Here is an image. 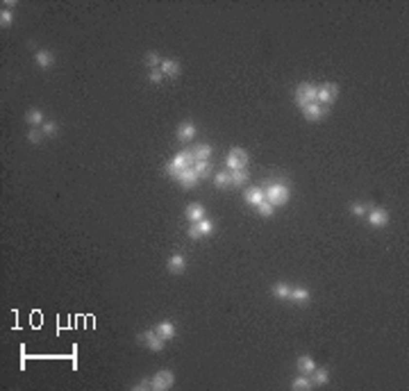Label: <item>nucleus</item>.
<instances>
[{
	"mask_svg": "<svg viewBox=\"0 0 409 391\" xmlns=\"http://www.w3.org/2000/svg\"><path fill=\"white\" fill-rule=\"evenodd\" d=\"M264 196H266V200L273 207H282V205L289 203L291 191H289V187H286L285 182H270L268 187H264Z\"/></svg>",
	"mask_w": 409,
	"mask_h": 391,
	"instance_id": "1",
	"label": "nucleus"
},
{
	"mask_svg": "<svg viewBox=\"0 0 409 391\" xmlns=\"http://www.w3.org/2000/svg\"><path fill=\"white\" fill-rule=\"evenodd\" d=\"M196 164V160H194V155H191V150H182V153H178L173 157V161L166 166V173L171 175V178H178L180 175V171H184V168H191Z\"/></svg>",
	"mask_w": 409,
	"mask_h": 391,
	"instance_id": "2",
	"label": "nucleus"
},
{
	"mask_svg": "<svg viewBox=\"0 0 409 391\" xmlns=\"http://www.w3.org/2000/svg\"><path fill=\"white\" fill-rule=\"evenodd\" d=\"M316 93H319V87L312 82H302L296 87V105L302 109L309 103H316Z\"/></svg>",
	"mask_w": 409,
	"mask_h": 391,
	"instance_id": "3",
	"label": "nucleus"
},
{
	"mask_svg": "<svg viewBox=\"0 0 409 391\" xmlns=\"http://www.w3.org/2000/svg\"><path fill=\"white\" fill-rule=\"evenodd\" d=\"M337 96H339V84L334 82H325L319 87V93H316V103H320V105H332L334 100H337Z\"/></svg>",
	"mask_w": 409,
	"mask_h": 391,
	"instance_id": "4",
	"label": "nucleus"
},
{
	"mask_svg": "<svg viewBox=\"0 0 409 391\" xmlns=\"http://www.w3.org/2000/svg\"><path fill=\"white\" fill-rule=\"evenodd\" d=\"M225 164H228L230 171H241V168H246V164H248V153H246L243 148H232L228 153Z\"/></svg>",
	"mask_w": 409,
	"mask_h": 391,
	"instance_id": "5",
	"label": "nucleus"
},
{
	"mask_svg": "<svg viewBox=\"0 0 409 391\" xmlns=\"http://www.w3.org/2000/svg\"><path fill=\"white\" fill-rule=\"evenodd\" d=\"M214 232V223L209 221V218H202V221H198V223H191V228L187 230V237L189 239H202V237H209Z\"/></svg>",
	"mask_w": 409,
	"mask_h": 391,
	"instance_id": "6",
	"label": "nucleus"
},
{
	"mask_svg": "<svg viewBox=\"0 0 409 391\" xmlns=\"http://www.w3.org/2000/svg\"><path fill=\"white\" fill-rule=\"evenodd\" d=\"M173 382H175V375H173V371H168V369H161V371H157V373L153 375V389L155 391L171 389Z\"/></svg>",
	"mask_w": 409,
	"mask_h": 391,
	"instance_id": "7",
	"label": "nucleus"
},
{
	"mask_svg": "<svg viewBox=\"0 0 409 391\" xmlns=\"http://www.w3.org/2000/svg\"><path fill=\"white\" fill-rule=\"evenodd\" d=\"M139 339H141V343L146 346V348H150L153 353H161L164 350V346H166V341L161 339L157 332H155V328L153 330H146L143 335H139Z\"/></svg>",
	"mask_w": 409,
	"mask_h": 391,
	"instance_id": "8",
	"label": "nucleus"
},
{
	"mask_svg": "<svg viewBox=\"0 0 409 391\" xmlns=\"http://www.w3.org/2000/svg\"><path fill=\"white\" fill-rule=\"evenodd\" d=\"M366 216H368V223L373 225V228H387L389 225V212L382 210V207H371Z\"/></svg>",
	"mask_w": 409,
	"mask_h": 391,
	"instance_id": "9",
	"label": "nucleus"
},
{
	"mask_svg": "<svg viewBox=\"0 0 409 391\" xmlns=\"http://www.w3.org/2000/svg\"><path fill=\"white\" fill-rule=\"evenodd\" d=\"M302 114H305L307 121H312V123H319L323 116H325V107L320 105V103H309V105L302 107Z\"/></svg>",
	"mask_w": 409,
	"mask_h": 391,
	"instance_id": "10",
	"label": "nucleus"
},
{
	"mask_svg": "<svg viewBox=\"0 0 409 391\" xmlns=\"http://www.w3.org/2000/svg\"><path fill=\"white\" fill-rule=\"evenodd\" d=\"M243 200L250 205V207H259V205L266 200V196H264V189L259 187H250L246 189V194H243Z\"/></svg>",
	"mask_w": 409,
	"mask_h": 391,
	"instance_id": "11",
	"label": "nucleus"
},
{
	"mask_svg": "<svg viewBox=\"0 0 409 391\" xmlns=\"http://www.w3.org/2000/svg\"><path fill=\"white\" fill-rule=\"evenodd\" d=\"M175 180L180 182L184 189H194L196 184L200 182V178H198V173H196L194 168H184V171H180V175H178Z\"/></svg>",
	"mask_w": 409,
	"mask_h": 391,
	"instance_id": "12",
	"label": "nucleus"
},
{
	"mask_svg": "<svg viewBox=\"0 0 409 391\" xmlns=\"http://www.w3.org/2000/svg\"><path fill=\"white\" fill-rule=\"evenodd\" d=\"M178 141H182V143H187V141H191L196 137V125L191 123V121H184V123H180V127H178Z\"/></svg>",
	"mask_w": 409,
	"mask_h": 391,
	"instance_id": "13",
	"label": "nucleus"
},
{
	"mask_svg": "<svg viewBox=\"0 0 409 391\" xmlns=\"http://www.w3.org/2000/svg\"><path fill=\"white\" fill-rule=\"evenodd\" d=\"M155 332L164 339V341H171L175 337V325H173V321H161V323H157L155 325Z\"/></svg>",
	"mask_w": 409,
	"mask_h": 391,
	"instance_id": "14",
	"label": "nucleus"
},
{
	"mask_svg": "<svg viewBox=\"0 0 409 391\" xmlns=\"http://www.w3.org/2000/svg\"><path fill=\"white\" fill-rule=\"evenodd\" d=\"M187 221H191V223H198V221H202L205 218V207H202L200 203H191L187 207Z\"/></svg>",
	"mask_w": 409,
	"mask_h": 391,
	"instance_id": "15",
	"label": "nucleus"
},
{
	"mask_svg": "<svg viewBox=\"0 0 409 391\" xmlns=\"http://www.w3.org/2000/svg\"><path fill=\"white\" fill-rule=\"evenodd\" d=\"M35 62H36V66H39V69H50V66L55 64V57H53V53H50V50H36Z\"/></svg>",
	"mask_w": 409,
	"mask_h": 391,
	"instance_id": "16",
	"label": "nucleus"
},
{
	"mask_svg": "<svg viewBox=\"0 0 409 391\" xmlns=\"http://www.w3.org/2000/svg\"><path fill=\"white\" fill-rule=\"evenodd\" d=\"M314 369H316V362H314V357L309 355H300L298 357V371L302 375H312Z\"/></svg>",
	"mask_w": 409,
	"mask_h": 391,
	"instance_id": "17",
	"label": "nucleus"
},
{
	"mask_svg": "<svg viewBox=\"0 0 409 391\" xmlns=\"http://www.w3.org/2000/svg\"><path fill=\"white\" fill-rule=\"evenodd\" d=\"M160 71L168 77H175L178 73H180V62H178V59H161Z\"/></svg>",
	"mask_w": 409,
	"mask_h": 391,
	"instance_id": "18",
	"label": "nucleus"
},
{
	"mask_svg": "<svg viewBox=\"0 0 409 391\" xmlns=\"http://www.w3.org/2000/svg\"><path fill=\"white\" fill-rule=\"evenodd\" d=\"M270 293H273L275 298H282V301H289V296H291V286L286 284V282H275V284L270 286Z\"/></svg>",
	"mask_w": 409,
	"mask_h": 391,
	"instance_id": "19",
	"label": "nucleus"
},
{
	"mask_svg": "<svg viewBox=\"0 0 409 391\" xmlns=\"http://www.w3.org/2000/svg\"><path fill=\"white\" fill-rule=\"evenodd\" d=\"M191 155H194L196 161L209 160V157H212V146H209V143H198V146L191 148Z\"/></svg>",
	"mask_w": 409,
	"mask_h": 391,
	"instance_id": "20",
	"label": "nucleus"
},
{
	"mask_svg": "<svg viewBox=\"0 0 409 391\" xmlns=\"http://www.w3.org/2000/svg\"><path fill=\"white\" fill-rule=\"evenodd\" d=\"M184 268H187V259L182 255H173L168 259V271L171 273H184Z\"/></svg>",
	"mask_w": 409,
	"mask_h": 391,
	"instance_id": "21",
	"label": "nucleus"
},
{
	"mask_svg": "<svg viewBox=\"0 0 409 391\" xmlns=\"http://www.w3.org/2000/svg\"><path fill=\"white\" fill-rule=\"evenodd\" d=\"M312 387H314V380L307 375L293 377V382H291V389H296V391H309Z\"/></svg>",
	"mask_w": 409,
	"mask_h": 391,
	"instance_id": "22",
	"label": "nucleus"
},
{
	"mask_svg": "<svg viewBox=\"0 0 409 391\" xmlns=\"http://www.w3.org/2000/svg\"><path fill=\"white\" fill-rule=\"evenodd\" d=\"M248 178L250 175L246 173V168H241V171H230V184H232V187H241V184H246Z\"/></svg>",
	"mask_w": 409,
	"mask_h": 391,
	"instance_id": "23",
	"label": "nucleus"
},
{
	"mask_svg": "<svg viewBox=\"0 0 409 391\" xmlns=\"http://www.w3.org/2000/svg\"><path fill=\"white\" fill-rule=\"evenodd\" d=\"M289 298L296 302H307L312 298V293H309V289H305V286H296V289L291 286V296H289Z\"/></svg>",
	"mask_w": 409,
	"mask_h": 391,
	"instance_id": "24",
	"label": "nucleus"
},
{
	"mask_svg": "<svg viewBox=\"0 0 409 391\" xmlns=\"http://www.w3.org/2000/svg\"><path fill=\"white\" fill-rule=\"evenodd\" d=\"M25 121H28L32 127H41L46 121H43V112L41 109H30L28 114H25Z\"/></svg>",
	"mask_w": 409,
	"mask_h": 391,
	"instance_id": "25",
	"label": "nucleus"
},
{
	"mask_svg": "<svg viewBox=\"0 0 409 391\" xmlns=\"http://www.w3.org/2000/svg\"><path fill=\"white\" fill-rule=\"evenodd\" d=\"M312 375H314V377H312L314 384H320V387H323V384L330 382V371H327V369H319V366H316Z\"/></svg>",
	"mask_w": 409,
	"mask_h": 391,
	"instance_id": "26",
	"label": "nucleus"
},
{
	"mask_svg": "<svg viewBox=\"0 0 409 391\" xmlns=\"http://www.w3.org/2000/svg\"><path fill=\"white\" fill-rule=\"evenodd\" d=\"M198 173V178H207L209 173H212V164H209V160H200V161H196L194 166H191Z\"/></svg>",
	"mask_w": 409,
	"mask_h": 391,
	"instance_id": "27",
	"label": "nucleus"
},
{
	"mask_svg": "<svg viewBox=\"0 0 409 391\" xmlns=\"http://www.w3.org/2000/svg\"><path fill=\"white\" fill-rule=\"evenodd\" d=\"M146 66L150 71H153V69H160V66H161V57L157 55V53H148V55H146Z\"/></svg>",
	"mask_w": 409,
	"mask_h": 391,
	"instance_id": "28",
	"label": "nucleus"
},
{
	"mask_svg": "<svg viewBox=\"0 0 409 391\" xmlns=\"http://www.w3.org/2000/svg\"><path fill=\"white\" fill-rule=\"evenodd\" d=\"M12 21H14V14H12L9 9L2 7V12H0V25H2V30H5V28H12Z\"/></svg>",
	"mask_w": 409,
	"mask_h": 391,
	"instance_id": "29",
	"label": "nucleus"
},
{
	"mask_svg": "<svg viewBox=\"0 0 409 391\" xmlns=\"http://www.w3.org/2000/svg\"><path fill=\"white\" fill-rule=\"evenodd\" d=\"M257 212H259V214H262L264 218H270L273 214H275V207H273V205H270L268 200H264V203L259 205V207H257Z\"/></svg>",
	"mask_w": 409,
	"mask_h": 391,
	"instance_id": "30",
	"label": "nucleus"
},
{
	"mask_svg": "<svg viewBox=\"0 0 409 391\" xmlns=\"http://www.w3.org/2000/svg\"><path fill=\"white\" fill-rule=\"evenodd\" d=\"M41 130H43V134H46V137H55L57 130H59V125H57L55 121H46V123L41 125Z\"/></svg>",
	"mask_w": 409,
	"mask_h": 391,
	"instance_id": "31",
	"label": "nucleus"
},
{
	"mask_svg": "<svg viewBox=\"0 0 409 391\" xmlns=\"http://www.w3.org/2000/svg\"><path fill=\"white\" fill-rule=\"evenodd\" d=\"M214 184H216V187H230V173H228V171H221V173H216Z\"/></svg>",
	"mask_w": 409,
	"mask_h": 391,
	"instance_id": "32",
	"label": "nucleus"
},
{
	"mask_svg": "<svg viewBox=\"0 0 409 391\" xmlns=\"http://www.w3.org/2000/svg\"><path fill=\"white\" fill-rule=\"evenodd\" d=\"M368 210H371V207H368L366 203H355L353 207H350V212H353L355 216H366Z\"/></svg>",
	"mask_w": 409,
	"mask_h": 391,
	"instance_id": "33",
	"label": "nucleus"
},
{
	"mask_svg": "<svg viewBox=\"0 0 409 391\" xmlns=\"http://www.w3.org/2000/svg\"><path fill=\"white\" fill-rule=\"evenodd\" d=\"M41 137H43V130H41V127H32V130L28 132V139L32 141V143H39V141H41Z\"/></svg>",
	"mask_w": 409,
	"mask_h": 391,
	"instance_id": "34",
	"label": "nucleus"
},
{
	"mask_svg": "<svg viewBox=\"0 0 409 391\" xmlns=\"http://www.w3.org/2000/svg\"><path fill=\"white\" fill-rule=\"evenodd\" d=\"M148 80H150V82H155V84H160L161 80H164V73H161L160 69H153L150 73H148Z\"/></svg>",
	"mask_w": 409,
	"mask_h": 391,
	"instance_id": "35",
	"label": "nucleus"
},
{
	"mask_svg": "<svg viewBox=\"0 0 409 391\" xmlns=\"http://www.w3.org/2000/svg\"><path fill=\"white\" fill-rule=\"evenodd\" d=\"M137 391H146V389H153V377H146V380H141L137 387H134Z\"/></svg>",
	"mask_w": 409,
	"mask_h": 391,
	"instance_id": "36",
	"label": "nucleus"
}]
</instances>
